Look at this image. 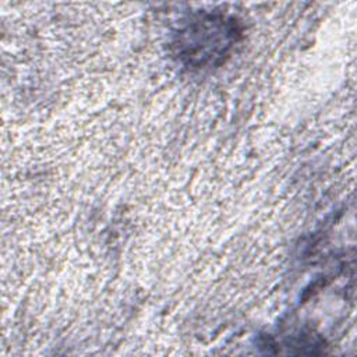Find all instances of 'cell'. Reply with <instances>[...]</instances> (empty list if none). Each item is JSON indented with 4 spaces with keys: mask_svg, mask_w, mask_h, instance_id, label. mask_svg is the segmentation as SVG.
<instances>
[{
    "mask_svg": "<svg viewBox=\"0 0 357 357\" xmlns=\"http://www.w3.org/2000/svg\"><path fill=\"white\" fill-rule=\"evenodd\" d=\"M234 29L231 24L223 18H208L205 21H197L185 35L190 38V45H185L183 57L190 61L211 60L225 54L226 49L231 46Z\"/></svg>",
    "mask_w": 357,
    "mask_h": 357,
    "instance_id": "cell-1",
    "label": "cell"
}]
</instances>
